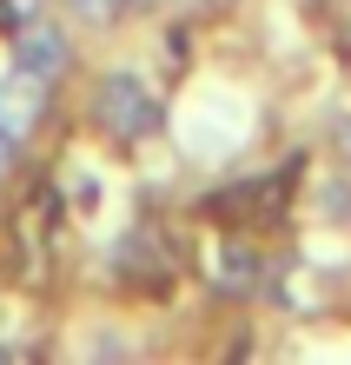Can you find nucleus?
Wrapping results in <instances>:
<instances>
[{
	"mask_svg": "<svg viewBox=\"0 0 351 365\" xmlns=\"http://www.w3.org/2000/svg\"><path fill=\"white\" fill-rule=\"evenodd\" d=\"M14 67H27V73H40V80H53L60 67H67V34H60V27H20Z\"/></svg>",
	"mask_w": 351,
	"mask_h": 365,
	"instance_id": "3",
	"label": "nucleus"
},
{
	"mask_svg": "<svg viewBox=\"0 0 351 365\" xmlns=\"http://www.w3.org/2000/svg\"><path fill=\"white\" fill-rule=\"evenodd\" d=\"M67 7H73L80 20H113V14L126 7V0H67Z\"/></svg>",
	"mask_w": 351,
	"mask_h": 365,
	"instance_id": "5",
	"label": "nucleus"
},
{
	"mask_svg": "<svg viewBox=\"0 0 351 365\" xmlns=\"http://www.w3.org/2000/svg\"><path fill=\"white\" fill-rule=\"evenodd\" d=\"M325 212H332V220H351V180L325 186Z\"/></svg>",
	"mask_w": 351,
	"mask_h": 365,
	"instance_id": "6",
	"label": "nucleus"
},
{
	"mask_svg": "<svg viewBox=\"0 0 351 365\" xmlns=\"http://www.w3.org/2000/svg\"><path fill=\"white\" fill-rule=\"evenodd\" d=\"M14 146H20V140H7V133H0V173H7V160H14Z\"/></svg>",
	"mask_w": 351,
	"mask_h": 365,
	"instance_id": "7",
	"label": "nucleus"
},
{
	"mask_svg": "<svg viewBox=\"0 0 351 365\" xmlns=\"http://www.w3.org/2000/svg\"><path fill=\"white\" fill-rule=\"evenodd\" d=\"M219 286L252 292V286H258V252H252V246H226V252H219Z\"/></svg>",
	"mask_w": 351,
	"mask_h": 365,
	"instance_id": "4",
	"label": "nucleus"
},
{
	"mask_svg": "<svg viewBox=\"0 0 351 365\" xmlns=\"http://www.w3.org/2000/svg\"><path fill=\"white\" fill-rule=\"evenodd\" d=\"M93 113H100V126H106L113 140H146V133H159V100H152L133 73H106L100 93H93Z\"/></svg>",
	"mask_w": 351,
	"mask_h": 365,
	"instance_id": "1",
	"label": "nucleus"
},
{
	"mask_svg": "<svg viewBox=\"0 0 351 365\" xmlns=\"http://www.w3.org/2000/svg\"><path fill=\"white\" fill-rule=\"evenodd\" d=\"M40 113H47V80L27 73V67H14V80L0 87V133L27 140L33 126H40Z\"/></svg>",
	"mask_w": 351,
	"mask_h": 365,
	"instance_id": "2",
	"label": "nucleus"
}]
</instances>
